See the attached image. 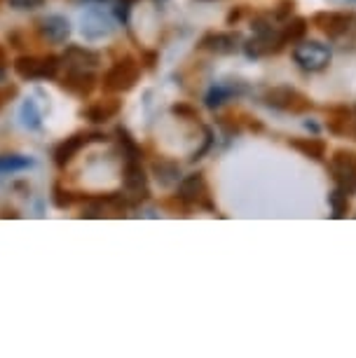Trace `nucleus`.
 I'll return each instance as SVG.
<instances>
[{
    "instance_id": "nucleus-2",
    "label": "nucleus",
    "mask_w": 356,
    "mask_h": 358,
    "mask_svg": "<svg viewBox=\"0 0 356 358\" xmlns=\"http://www.w3.org/2000/svg\"><path fill=\"white\" fill-rule=\"evenodd\" d=\"M141 78V66L136 64V59L124 57L118 64H113L108 73L104 76V90L111 94L118 92H129Z\"/></svg>"
},
{
    "instance_id": "nucleus-6",
    "label": "nucleus",
    "mask_w": 356,
    "mask_h": 358,
    "mask_svg": "<svg viewBox=\"0 0 356 358\" xmlns=\"http://www.w3.org/2000/svg\"><path fill=\"white\" fill-rule=\"evenodd\" d=\"M284 45L286 43H284V38H281V31L270 29V31L256 33V36L244 45V52L251 59H260V57H270V54L281 52V47Z\"/></svg>"
},
{
    "instance_id": "nucleus-5",
    "label": "nucleus",
    "mask_w": 356,
    "mask_h": 358,
    "mask_svg": "<svg viewBox=\"0 0 356 358\" xmlns=\"http://www.w3.org/2000/svg\"><path fill=\"white\" fill-rule=\"evenodd\" d=\"M265 103L277 108V110H286V113H305L312 108V101L305 96L302 92L293 90V87H274L265 94Z\"/></svg>"
},
{
    "instance_id": "nucleus-19",
    "label": "nucleus",
    "mask_w": 356,
    "mask_h": 358,
    "mask_svg": "<svg viewBox=\"0 0 356 358\" xmlns=\"http://www.w3.org/2000/svg\"><path fill=\"white\" fill-rule=\"evenodd\" d=\"M19 120H22V124L26 127V129H38V127L43 124V113H40L36 101L33 99L24 101L22 110H19Z\"/></svg>"
},
{
    "instance_id": "nucleus-20",
    "label": "nucleus",
    "mask_w": 356,
    "mask_h": 358,
    "mask_svg": "<svg viewBox=\"0 0 356 358\" xmlns=\"http://www.w3.org/2000/svg\"><path fill=\"white\" fill-rule=\"evenodd\" d=\"M33 159L24 157V155H0V176L5 173H17L24 171V169H31Z\"/></svg>"
},
{
    "instance_id": "nucleus-31",
    "label": "nucleus",
    "mask_w": 356,
    "mask_h": 358,
    "mask_svg": "<svg viewBox=\"0 0 356 358\" xmlns=\"http://www.w3.org/2000/svg\"><path fill=\"white\" fill-rule=\"evenodd\" d=\"M97 3H99V0H97Z\"/></svg>"
},
{
    "instance_id": "nucleus-26",
    "label": "nucleus",
    "mask_w": 356,
    "mask_h": 358,
    "mask_svg": "<svg viewBox=\"0 0 356 358\" xmlns=\"http://www.w3.org/2000/svg\"><path fill=\"white\" fill-rule=\"evenodd\" d=\"M43 3L45 0H10V5L17 10H33V8H40Z\"/></svg>"
},
{
    "instance_id": "nucleus-11",
    "label": "nucleus",
    "mask_w": 356,
    "mask_h": 358,
    "mask_svg": "<svg viewBox=\"0 0 356 358\" xmlns=\"http://www.w3.org/2000/svg\"><path fill=\"white\" fill-rule=\"evenodd\" d=\"M122 110V103L118 99H106V101H94L83 110V117H87L90 122L99 124V122H108L115 115Z\"/></svg>"
},
{
    "instance_id": "nucleus-7",
    "label": "nucleus",
    "mask_w": 356,
    "mask_h": 358,
    "mask_svg": "<svg viewBox=\"0 0 356 358\" xmlns=\"http://www.w3.org/2000/svg\"><path fill=\"white\" fill-rule=\"evenodd\" d=\"M354 22L352 12H317L312 17V24L328 38H340L349 31Z\"/></svg>"
},
{
    "instance_id": "nucleus-4",
    "label": "nucleus",
    "mask_w": 356,
    "mask_h": 358,
    "mask_svg": "<svg viewBox=\"0 0 356 358\" xmlns=\"http://www.w3.org/2000/svg\"><path fill=\"white\" fill-rule=\"evenodd\" d=\"M15 73L22 80H52L59 73L57 57H19L15 62Z\"/></svg>"
},
{
    "instance_id": "nucleus-13",
    "label": "nucleus",
    "mask_w": 356,
    "mask_h": 358,
    "mask_svg": "<svg viewBox=\"0 0 356 358\" xmlns=\"http://www.w3.org/2000/svg\"><path fill=\"white\" fill-rule=\"evenodd\" d=\"M239 43H241L239 33H209V36L201 40L199 47L211 50L216 54H232V52H237Z\"/></svg>"
},
{
    "instance_id": "nucleus-3",
    "label": "nucleus",
    "mask_w": 356,
    "mask_h": 358,
    "mask_svg": "<svg viewBox=\"0 0 356 358\" xmlns=\"http://www.w3.org/2000/svg\"><path fill=\"white\" fill-rule=\"evenodd\" d=\"M331 176L340 192L356 194V152L354 150H335L331 157Z\"/></svg>"
},
{
    "instance_id": "nucleus-10",
    "label": "nucleus",
    "mask_w": 356,
    "mask_h": 358,
    "mask_svg": "<svg viewBox=\"0 0 356 358\" xmlns=\"http://www.w3.org/2000/svg\"><path fill=\"white\" fill-rule=\"evenodd\" d=\"M90 141H106L104 134H92V136H85V134H78V136H71V138H66L64 143H59L57 145V150H55V162H57V166H66V164H71L73 157L83 150V148L90 143Z\"/></svg>"
},
{
    "instance_id": "nucleus-30",
    "label": "nucleus",
    "mask_w": 356,
    "mask_h": 358,
    "mask_svg": "<svg viewBox=\"0 0 356 358\" xmlns=\"http://www.w3.org/2000/svg\"><path fill=\"white\" fill-rule=\"evenodd\" d=\"M5 66V52H3V47H0V69Z\"/></svg>"
},
{
    "instance_id": "nucleus-23",
    "label": "nucleus",
    "mask_w": 356,
    "mask_h": 358,
    "mask_svg": "<svg viewBox=\"0 0 356 358\" xmlns=\"http://www.w3.org/2000/svg\"><path fill=\"white\" fill-rule=\"evenodd\" d=\"M349 124V110L347 108H333L331 110V120H328V129L333 134H345Z\"/></svg>"
},
{
    "instance_id": "nucleus-1",
    "label": "nucleus",
    "mask_w": 356,
    "mask_h": 358,
    "mask_svg": "<svg viewBox=\"0 0 356 358\" xmlns=\"http://www.w3.org/2000/svg\"><path fill=\"white\" fill-rule=\"evenodd\" d=\"M331 59H333L331 47L324 43H317V40H300V43H295L293 47V62L307 73H319L328 69Z\"/></svg>"
},
{
    "instance_id": "nucleus-9",
    "label": "nucleus",
    "mask_w": 356,
    "mask_h": 358,
    "mask_svg": "<svg viewBox=\"0 0 356 358\" xmlns=\"http://www.w3.org/2000/svg\"><path fill=\"white\" fill-rule=\"evenodd\" d=\"M38 33L47 40V43L62 45L71 36V22L62 15H47L38 22Z\"/></svg>"
},
{
    "instance_id": "nucleus-14",
    "label": "nucleus",
    "mask_w": 356,
    "mask_h": 358,
    "mask_svg": "<svg viewBox=\"0 0 356 358\" xmlns=\"http://www.w3.org/2000/svg\"><path fill=\"white\" fill-rule=\"evenodd\" d=\"M145 173L143 166H141V159H127L124 164V187L129 194H136V197H145Z\"/></svg>"
},
{
    "instance_id": "nucleus-28",
    "label": "nucleus",
    "mask_w": 356,
    "mask_h": 358,
    "mask_svg": "<svg viewBox=\"0 0 356 358\" xmlns=\"http://www.w3.org/2000/svg\"><path fill=\"white\" fill-rule=\"evenodd\" d=\"M12 96H17V87H10V85L0 87V108H3L5 101H10Z\"/></svg>"
},
{
    "instance_id": "nucleus-21",
    "label": "nucleus",
    "mask_w": 356,
    "mask_h": 358,
    "mask_svg": "<svg viewBox=\"0 0 356 358\" xmlns=\"http://www.w3.org/2000/svg\"><path fill=\"white\" fill-rule=\"evenodd\" d=\"M305 33H307V19L302 17H295L291 22H286V26L281 29V38H284V43H300V40H305Z\"/></svg>"
},
{
    "instance_id": "nucleus-15",
    "label": "nucleus",
    "mask_w": 356,
    "mask_h": 358,
    "mask_svg": "<svg viewBox=\"0 0 356 358\" xmlns=\"http://www.w3.org/2000/svg\"><path fill=\"white\" fill-rule=\"evenodd\" d=\"M64 62L69 64V69H80V71H92L99 66V54L87 50V47H80V45H71L66 50V57Z\"/></svg>"
},
{
    "instance_id": "nucleus-12",
    "label": "nucleus",
    "mask_w": 356,
    "mask_h": 358,
    "mask_svg": "<svg viewBox=\"0 0 356 358\" xmlns=\"http://www.w3.org/2000/svg\"><path fill=\"white\" fill-rule=\"evenodd\" d=\"M94 87H97V78H94L92 71L71 69L69 78L64 80V90H69L71 94H76V96H80V99L90 96Z\"/></svg>"
},
{
    "instance_id": "nucleus-18",
    "label": "nucleus",
    "mask_w": 356,
    "mask_h": 358,
    "mask_svg": "<svg viewBox=\"0 0 356 358\" xmlns=\"http://www.w3.org/2000/svg\"><path fill=\"white\" fill-rule=\"evenodd\" d=\"M291 148L302 152L305 157H312V159H324L326 157V143L321 138H293Z\"/></svg>"
},
{
    "instance_id": "nucleus-27",
    "label": "nucleus",
    "mask_w": 356,
    "mask_h": 358,
    "mask_svg": "<svg viewBox=\"0 0 356 358\" xmlns=\"http://www.w3.org/2000/svg\"><path fill=\"white\" fill-rule=\"evenodd\" d=\"M173 113L180 115V117H190V120H197V110L194 108H190L187 103H178V106H173Z\"/></svg>"
},
{
    "instance_id": "nucleus-29",
    "label": "nucleus",
    "mask_w": 356,
    "mask_h": 358,
    "mask_svg": "<svg viewBox=\"0 0 356 358\" xmlns=\"http://www.w3.org/2000/svg\"><path fill=\"white\" fill-rule=\"evenodd\" d=\"M291 12H293V0H284V3L279 5V10H277V15H274V17H277V19H286L288 15H291Z\"/></svg>"
},
{
    "instance_id": "nucleus-8",
    "label": "nucleus",
    "mask_w": 356,
    "mask_h": 358,
    "mask_svg": "<svg viewBox=\"0 0 356 358\" xmlns=\"http://www.w3.org/2000/svg\"><path fill=\"white\" fill-rule=\"evenodd\" d=\"M178 199L187 201V204H199L211 208L209 204V187H206V180L201 173H190L185 176L178 183Z\"/></svg>"
},
{
    "instance_id": "nucleus-22",
    "label": "nucleus",
    "mask_w": 356,
    "mask_h": 358,
    "mask_svg": "<svg viewBox=\"0 0 356 358\" xmlns=\"http://www.w3.org/2000/svg\"><path fill=\"white\" fill-rule=\"evenodd\" d=\"M234 94H237V90H234L232 85H216V87H211L209 94H206V106L209 108H218V106H223L225 101H230Z\"/></svg>"
},
{
    "instance_id": "nucleus-24",
    "label": "nucleus",
    "mask_w": 356,
    "mask_h": 358,
    "mask_svg": "<svg viewBox=\"0 0 356 358\" xmlns=\"http://www.w3.org/2000/svg\"><path fill=\"white\" fill-rule=\"evenodd\" d=\"M328 201H331V208H333V218H345L347 211H349V199L345 192H340L338 187L328 194Z\"/></svg>"
},
{
    "instance_id": "nucleus-25",
    "label": "nucleus",
    "mask_w": 356,
    "mask_h": 358,
    "mask_svg": "<svg viewBox=\"0 0 356 358\" xmlns=\"http://www.w3.org/2000/svg\"><path fill=\"white\" fill-rule=\"evenodd\" d=\"M52 201H55L59 208H69L73 204V194L69 190H64L62 185H55V190H52Z\"/></svg>"
},
{
    "instance_id": "nucleus-16",
    "label": "nucleus",
    "mask_w": 356,
    "mask_h": 358,
    "mask_svg": "<svg viewBox=\"0 0 356 358\" xmlns=\"http://www.w3.org/2000/svg\"><path fill=\"white\" fill-rule=\"evenodd\" d=\"M113 31L111 22L106 19L101 12H87V15L83 17V33L87 38H101V36H108V33Z\"/></svg>"
},
{
    "instance_id": "nucleus-17",
    "label": "nucleus",
    "mask_w": 356,
    "mask_h": 358,
    "mask_svg": "<svg viewBox=\"0 0 356 358\" xmlns=\"http://www.w3.org/2000/svg\"><path fill=\"white\" fill-rule=\"evenodd\" d=\"M152 173H155L159 187H171V185H178V164L176 162H169V159H159L152 164Z\"/></svg>"
}]
</instances>
